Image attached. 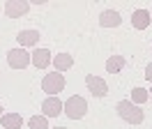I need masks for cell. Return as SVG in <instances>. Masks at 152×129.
<instances>
[{"instance_id":"12","label":"cell","mask_w":152,"mask_h":129,"mask_svg":"<svg viewBox=\"0 0 152 129\" xmlns=\"http://www.w3.org/2000/svg\"><path fill=\"white\" fill-rule=\"evenodd\" d=\"M16 39H19L21 48H23V46H35L39 42V32L37 30H21Z\"/></svg>"},{"instance_id":"13","label":"cell","mask_w":152,"mask_h":129,"mask_svg":"<svg viewBox=\"0 0 152 129\" xmlns=\"http://www.w3.org/2000/svg\"><path fill=\"white\" fill-rule=\"evenodd\" d=\"M124 64H127V58H122V55H113V58H108L106 60V72L108 74H118L124 69Z\"/></svg>"},{"instance_id":"2","label":"cell","mask_w":152,"mask_h":129,"mask_svg":"<svg viewBox=\"0 0 152 129\" xmlns=\"http://www.w3.org/2000/svg\"><path fill=\"white\" fill-rule=\"evenodd\" d=\"M62 111H65L67 118H72V120H81V118H83V115L88 113V101L83 99V97L74 95V97H69V99L65 101Z\"/></svg>"},{"instance_id":"15","label":"cell","mask_w":152,"mask_h":129,"mask_svg":"<svg viewBox=\"0 0 152 129\" xmlns=\"http://www.w3.org/2000/svg\"><path fill=\"white\" fill-rule=\"evenodd\" d=\"M28 127L30 129H48L46 115H32V118L28 120Z\"/></svg>"},{"instance_id":"5","label":"cell","mask_w":152,"mask_h":129,"mask_svg":"<svg viewBox=\"0 0 152 129\" xmlns=\"http://www.w3.org/2000/svg\"><path fill=\"white\" fill-rule=\"evenodd\" d=\"M86 85H88V90L92 92L95 97H104V95H108V85H106V81L102 78V76H95V74L86 76Z\"/></svg>"},{"instance_id":"8","label":"cell","mask_w":152,"mask_h":129,"mask_svg":"<svg viewBox=\"0 0 152 129\" xmlns=\"http://www.w3.org/2000/svg\"><path fill=\"white\" fill-rule=\"evenodd\" d=\"M120 23H122V18H120V14L113 12V9H104V12L99 14V26L102 28H118Z\"/></svg>"},{"instance_id":"18","label":"cell","mask_w":152,"mask_h":129,"mask_svg":"<svg viewBox=\"0 0 152 129\" xmlns=\"http://www.w3.org/2000/svg\"><path fill=\"white\" fill-rule=\"evenodd\" d=\"M150 99H152V88H150Z\"/></svg>"},{"instance_id":"17","label":"cell","mask_w":152,"mask_h":129,"mask_svg":"<svg viewBox=\"0 0 152 129\" xmlns=\"http://www.w3.org/2000/svg\"><path fill=\"white\" fill-rule=\"evenodd\" d=\"M145 78H148V81H152V62L145 67Z\"/></svg>"},{"instance_id":"4","label":"cell","mask_w":152,"mask_h":129,"mask_svg":"<svg viewBox=\"0 0 152 129\" xmlns=\"http://www.w3.org/2000/svg\"><path fill=\"white\" fill-rule=\"evenodd\" d=\"M30 62H32V58L23 48H12L10 53H7V64H10L12 69H26Z\"/></svg>"},{"instance_id":"16","label":"cell","mask_w":152,"mask_h":129,"mask_svg":"<svg viewBox=\"0 0 152 129\" xmlns=\"http://www.w3.org/2000/svg\"><path fill=\"white\" fill-rule=\"evenodd\" d=\"M150 99V92L148 90H143V88H134L132 90V101L134 104H143V101H148Z\"/></svg>"},{"instance_id":"11","label":"cell","mask_w":152,"mask_h":129,"mask_svg":"<svg viewBox=\"0 0 152 129\" xmlns=\"http://www.w3.org/2000/svg\"><path fill=\"white\" fill-rule=\"evenodd\" d=\"M53 67H56V72H67V69H72V64H74V58H72V55L69 53H58L56 58H53Z\"/></svg>"},{"instance_id":"1","label":"cell","mask_w":152,"mask_h":129,"mask_svg":"<svg viewBox=\"0 0 152 129\" xmlns=\"http://www.w3.org/2000/svg\"><path fill=\"white\" fill-rule=\"evenodd\" d=\"M118 113H120V118L124 122H129V125H141L143 118H145V113H143L141 106H136L132 99H124L118 104Z\"/></svg>"},{"instance_id":"20","label":"cell","mask_w":152,"mask_h":129,"mask_svg":"<svg viewBox=\"0 0 152 129\" xmlns=\"http://www.w3.org/2000/svg\"><path fill=\"white\" fill-rule=\"evenodd\" d=\"M0 115H2V106H0Z\"/></svg>"},{"instance_id":"19","label":"cell","mask_w":152,"mask_h":129,"mask_svg":"<svg viewBox=\"0 0 152 129\" xmlns=\"http://www.w3.org/2000/svg\"><path fill=\"white\" fill-rule=\"evenodd\" d=\"M53 129H65V127H53Z\"/></svg>"},{"instance_id":"10","label":"cell","mask_w":152,"mask_h":129,"mask_svg":"<svg viewBox=\"0 0 152 129\" xmlns=\"http://www.w3.org/2000/svg\"><path fill=\"white\" fill-rule=\"evenodd\" d=\"M132 26L136 30H145V28L150 26V12L148 9H136L132 14Z\"/></svg>"},{"instance_id":"3","label":"cell","mask_w":152,"mask_h":129,"mask_svg":"<svg viewBox=\"0 0 152 129\" xmlns=\"http://www.w3.org/2000/svg\"><path fill=\"white\" fill-rule=\"evenodd\" d=\"M62 88H65V76L60 72H51L42 78V90L46 95H58V92H62Z\"/></svg>"},{"instance_id":"6","label":"cell","mask_w":152,"mask_h":129,"mask_svg":"<svg viewBox=\"0 0 152 129\" xmlns=\"http://www.w3.org/2000/svg\"><path fill=\"white\" fill-rule=\"evenodd\" d=\"M62 101L58 99V97H46V99L42 101V113L46 115V118H58L60 113H62Z\"/></svg>"},{"instance_id":"7","label":"cell","mask_w":152,"mask_h":129,"mask_svg":"<svg viewBox=\"0 0 152 129\" xmlns=\"http://www.w3.org/2000/svg\"><path fill=\"white\" fill-rule=\"evenodd\" d=\"M30 9V2H19V0H10V2H5V14L10 18H19L23 14H28Z\"/></svg>"},{"instance_id":"14","label":"cell","mask_w":152,"mask_h":129,"mask_svg":"<svg viewBox=\"0 0 152 129\" xmlns=\"http://www.w3.org/2000/svg\"><path fill=\"white\" fill-rule=\"evenodd\" d=\"M21 125H23L21 113H5L2 115V127L5 129H21Z\"/></svg>"},{"instance_id":"9","label":"cell","mask_w":152,"mask_h":129,"mask_svg":"<svg viewBox=\"0 0 152 129\" xmlns=\"http://www.w3.org/2000/svg\"><path fill=\"white\" fill-rule=\"evenodd\" d=\"M30 58H32V64H35L37 69H44V67H48V64L53 62V58H51V51H48V48H37Z\"/></svg>"}]
</instances>
